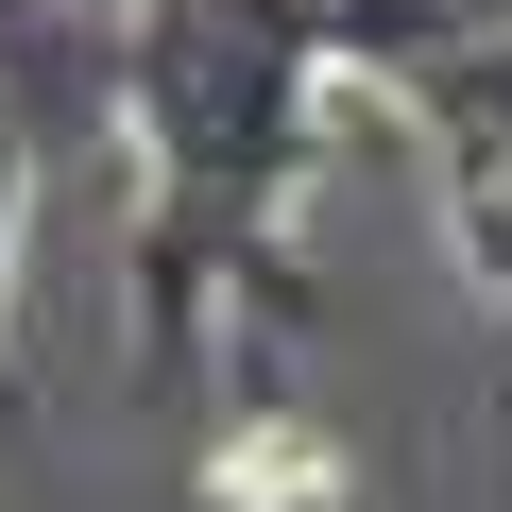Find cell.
<instances>
[{
    "mask_svg": "<svg viewBox=\"0 0 512 512\" xmlns=\"http://www.w3.org/2000/svg\"><path fill=\"white\" fill-rule=\"evenodd\" d=\"M325 0H137V376H188L205 308L256 291L274 308V239H291V171L325 120Z\"/></svg>",
    "mask_w": 512,
    "mask_h": 512,
    "instance_id": "6da1fadb",
    "label": "cell"
},
{
    "mask_svg": "<svg viewBox=\"0 0 512 512\" xmlns=\"http://www.w3.org/2000/svg\"><path fill=\"white\" fill-rule=\"evenodd\" d=\"M18 205H35V137L0 120V274H18ZM0 427H18V325H0Z\"/></svg>",
    "mask_w": 512,
    "mask_h": 512,
    "instance_id": "7a4b0ae2",
    "label": "cell"
},
{
    "mask_svg": "<svg viewBox=\"0 0 512 512\" xmlns=\"http://www.w3.org/2000/svg\"><path fill=\"white\" fill-rule=\"evenodd\" d=\"M444 188H461V239H478V274L512 291V171H444Z\"/></svg>",
    "mask_w": 512,
    "mask_h": 512,
    "instance_id": "3957f363",
    "label": "cell"
}]
</instances>
